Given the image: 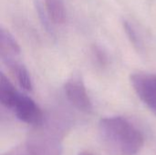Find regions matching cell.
<instances>
[{
	"label": "cell",
	"instance_id": "6da1fadb",
	"mask_svg": "<svg viewBox=\"0 0 156 155\" xmlns=\"http://www.w3.org/2000/svg\"><path fill=\"white\" fill-rule=\"evenodd\" d=\"M99 132L103 145L113 155L137 154L144 144L141 132L122 117L101 120Z\"/></svg>",
	"mask_w": 156,
	"mask_h": 155
},
{
	"label": "cell",
	"instance_id": "7a4b0ae2",
	"mask_svg": "<svg viewBox=\"0 0 156 155\" xmlns=\"http://www.w3.org/2000/svg\"><path fill=\"white\" fill-rule=\"evenodd\" d=\"M0 102L12 110L19 121L28 125L36 127L44 121L43 112L38 105L28 96L17 91L13 84H5L1 87Z\"/></svg>",
	"mask_w": 156,
	"mask_h": 155
},
{
	"label": "cell",
	"instance_id": "3957f363",
	"mask_svg": "<svg viewBox=\"0 0 156 155\" xmlns=\"http://www.w3.org/2000/svg\"><path fill=\"white\" fill-rule=\"evenodd\" d=\"M60 127L55 122L46 124L45 119L40 125L36 126L27 143L26 149L29 155H61L63 129Z\"/></svg>",
	"mask_w": 156,
	"mask_h": 155
},
{
	"label": "cell",
	"instance_id": "277c9868",
	"mask_svg": "<svg viewBox=\"0 0 156 155\" xmlns=\"http://www.w3.org/2000/svg\"><path fill=\"white\" fill-rule=\"evenodd\" d=\"M131 83L140 100L156 114V75L137 72L131 76Z\"/></svg>",
	"mask_w": 156,
	"mask_h": 155
},
{
	"label": "cell",
	"instance_id": "5b68a950",
	"mask_svg": "<svg viewBox=\"0 0 156 155\" xmlns=\"http://www.w3.org/2000/svg\"><path fill=\"white\" fill-rule=\"evenodd\" d=\"M64 91L68 100L79 111L90 113L92 111V103L88 95L86 87L80 77H71L64 85Z\"/></svg>",
	"mask_w": 156,
	"mask_h": 155
},
{
	"label": "cell",
	"instance_id": "8992f818",
	"mask_svg": "<svg viewBox=\"0 0 156 155\" xmlns=\"http://www.w3.org/2000/svg\"><path fill=\"white\" fill-rule=\"evenodd\" d=\"M1 58L2 60L12 69L18 62L16 58L20 54V48L15 37L10 32L2 28L1 29Z\"/></svg>",
	"mask_w": 156,
	"mask_h": 155
},
{
	"label": "cell",
	"instance_id": "52a82bcc",
	"mask_svg": "<svg viewBox=\"0 0 156 155\" xmlns=\"http://www.w3.org/2000/svg\"><path fill=\"white\" fill-rule=\"evenodd\" d=\"M46 9L54 23L61 24L66 19L64 0H45Z\"/></svg>",
	"mask_w": 156,
	"mask_h": 155
},
{
	"label": "cell",
	"instance_id": "ba28073f",
	"mask_svg": "<svg viewBox=\"0 0 156 155\" xmlns=\"http://www.w3.org/2000/svg\"><path fill=\"white\" fill-rule=\"evenodd\" d=\"M11 69L15 73L20 87L22 89H24L25 90H27V91H31L32 89H33L32 79L30 78V75H29L27 68L24 65H22L20 63H17Z\"/></svg>",
	"mask_w": 156,
	"mask_h": 155
},
{
	"label": "cell",
	"instance_id": "9c48e42d",
	"mask_svg": "<svg viewBox=\"0 0 156 155\" xmlns=\"http://www.w3.org/2000/svg\"><path fill=\"white\" fill-rule=\"evenodd\" d=\"M35 6H36V10H37V15H38L39 20H40L43 27L45 28L46 32L48 33L50 36H53L54 35L53 27H52V25H51L50 20H49V18L51 19V17L49 16L48 10L47 9H46V11L44 10L43 5H41V3L38 0H35Z\"/></svg>",
	"mask_w": 156,
	"mask_h": 155
},
{
	"label": "cell",
	"instance_id": "30bf717a",
	"mask_svg": "<svg viewBox=\"0 0 156 155\" xmlns=\"http://www.w3.org/2000/svg\"><path fill=\"white\" fill-rule=\"evenodd\" d=\"M122 25H123V29H124V31H125V33H126L129 40H130V42L133 44V46L136 49L141 50L142 46H143L142 45V41H141V38L139 37V36L137 34V31L133 27V26L130 22H128L127 20H124Z\"/></svg>",
	"mask_w": 156,
	"mask_h": 155
},
{
	"label": "cell",
	"instance_id": "8fae6325",
	"mask_svg": "<svg viewBox=\"0 0 156 155\" xmlns=\"http://www.w3.org/2000/svg\"><path fill=\"white\" fill-rule=\"evenodd\" d=\"M92 57L95 60L96 64L100 68H105L108 65L109 59L106 52L99 46H93L92 47Z\"/></svg>",
	"mask_w": 156,
	"mask_h": 155
},
{
	"label": "cell",
	"instance_id": "7c38bea8",
	"mask_svg": "<svg viewBox=\"0 0 156 155\" xmlns=\"http://www.w3.org/2000/svg\"><path fill=\"white\" fill-rule=\"evenodd\" d=\"M6 155H29V153H27V149L25 151H15V152H11L9 153H7Z\"/></svg>",
	"mask_w": 156,
	"mask_h": 155
},
{
	"label": "cell",
	"instance_id": "4fadbf2b",
	"mask_svg": "<svg viewBox=\"0 0 156 155\" xmlns=\"http://www.w3.org/2000/svg\"><path fill=\"white\" fill-rule=\"evenodd\" d=\"M79 155H93L91 153L88 152V151H83V152H80Z\"/></svg>",
	"mask_w": 156,
	"mask_h": 155
}]
</instances>
